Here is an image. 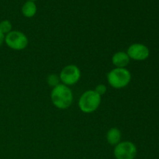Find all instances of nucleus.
I'll list each match as a JSON object with an SVG mask.
<instances>
[{"instance_id": "1", "label": "nucleus", "mask_w": 159, "mask_h": 159, "mask_svg": "<svg viewBox=\"0 0 159 159\" xmlns=\"http://www.w3.org/2000/svg\"><path fill=\"white\" fill-rule=\"evenodd\" d=\"M51 98L54 107L60 110H65L72 104L73 93L69 87L60 83L53 88Z\"/></svg>"}, {"instance_id": "2", "label": "nucleus", "mask_w": 159, "mask_h": 159, "mask_svg": "<svg viewBox=\"0 0 159 159\" xmlns=\"http://www.w3.org/2000/svg\"><path fill=\"white\" fill-rule=\"evenodd\" d=\"M131 81V74L126 68H115L107 74V82L113 89L125 88Z\"/></svg>"}, {"instance_id": "3", "label": "nucleus", "mask_w": 159, "mask_h": 159, "mask_svg": "<svg viewBox=\"0 0 159 159\" xmlns=\"http://www.w3.org/2000/svg\"><path fill=\"white\" fill-rule=\"evenodd\" d=\"M101 103V96L95 90L85 91L79 100V107L85 113H92L96 111Z\"/></svg>"}, {"instance_id": "4", "label": "nucleus", "mask_w": 159, "mask_h": 159, "mask_svg": "<svg viewBox=\"0 0 159 159\" xmlns=\"http://www.w3.org/2000/svg\"><path fill=\"white\" fill-rule=\"evenodd\" d=\"M4 42L10 49L22 51L27 47L29 40L26 34L21 31L12 30L5 35Z\"/></svg>"}, {"instance_id": "5", "label": "nucleus", "mask_w": 159, "mask_h": 159, "mask_svg": "<svg viewBox=\"0 0 159 159\" xmlns=\"http://www.w3.org/2000/svg\"><path fill=\"white\" fill-rule=\"evenodd\" d=\"M138 149L131 141H120L116 144L113 150L116 159H134L137 156Z\"/></svg>"}, {"instance_id": "6", "label": "nucleus", "mask_w": 159, "mask_h": 159, "mask_svg": "<svg viewBox=\"0 0 159 159\" xmlns=\"http://www.w3.org/2000/svg\"><path fill=\"white\" fill-rule=\"evenodd\" d=\"M60 80L62 84L67 85H73L77 83L81 78V71L75 65H69L64 67L60 73Z\"/></svg>"}, {"instance_id": "7", "label": "nucleus", "mask_w": 159, "mask_h": 159, "mask_svg": "<svg viewBox=\"0 0 159 159\" xmlns=\"http://www.w3.org/2000/svg\"><path fill=\"white\" fill-rule=\"evenodd\" d=\"M130 59L135 61H144L150 55V51L146 45L140 43H135L130 45L127 51Z\"/></svg>"}, {"instance_id": "8", "label": "nucleus", "mask_w": 159, "mask_h": 159, "mask_svg": "<svg viewBox=\"0 0 159 159\" xmlns=\"http://www.w3.org/2000/svg\"><path fill=\"white\" fill-rule=\"evenodd\" d=\"M130 59L127 52L124 51H118L112 57V62L116 68H126L130 64Z\"/></svg>"}, {"instance_id": "9", "label": "nucleus", "mask_w": 159, "mask_h": 159, "mask_svg": "<svg viewBox=\"0 0 159 159\" xmlns=\"http://www.w3.org/2000/svg\"><path fill=\"white\" fill-rule=\"evenodd\" d=\"M107 141L110 145L116 146L121 141V131L117 127H112L107 133Z\"/></svg>"}, {"instance_id": "10", "label": "nucleus", "mask_w": 159, "mask_h": 159, "mask_svg": "<svg viewBox=\"0 0 159 159\" xmlns=\"http://www.w3.org/2000/svg\"><path fill=\"white\" fill-rule=\"evenodd\" d=\"M37 8L35 2L32 1H26L22 6V14L26 18H31L37 13Z\"/></svg>"}, {"instance_id": "11", "label": "nucleus", "mask_w": 159, "mask_h": 159, "mask_svg": "<svg viewBox=\"0 0 159 159\" xmlns=\"http://www.w3.org/2000/svg\"><path fill=\"white\" fill-rule=\"evenodd\" d=\"M12 23L9 20H4L0 22V31L4 35L9 34V32L12 31Z\"/></svg>"}, {"instance_id": "12", "label": "nucleus", "mask_w": 159, "mask_h": 159, "mask_svg": "<svg viewBox=\"0 0 159 159\" xmlns=\"http://www.w3.org/2000/svg\"><path fill=\"white\" fill-rule=\"evenodd\" d=\"M60 77L56 74H51L47 78V82L50 86L54 88L60 84Z\"/></svg>"}, {"instance_id": "13", "label": "nucleus", "mask_w": 159, "mask_h": 159, "mask_svg": "<svg viewBox=\"0 0 159 159\" xmlns=\"http://www.w3.org/2000/svg\"><path fill=\"white\" fill-rule=\"evenodd\" d=\"M95 92L97 93L99 96H102V95L105 94L107 91V88L105 85L103 84H99V85H96V89H95Z\"/></svg>"}, {"instance_id": "14", "label": "nucleus", "mask_w": 159, "mask_h": 159, "mask_svg": "<svg viewBox=\"0 0 159 159\" xmlns=\"http://www.w3.org/2000/svg\"><path fill=\"white\" fill-rule=\"evenodd\" d=\"M4 40H5V35L1 32V31H0V47L2 45L3 42H4Z\"/></svg>"}, {"instance_id": "15", "label": "nucleus", "mask_w": 159, "mask_h": 159, "mask_svg": "<svg viewBox=\"0 0 159 159\" xmlns=\"http://www.w3.org/2000/svg\"><path fill=\"white\" fill-rule=\"evenodd\" d=\"M27 1H32V2H35V1H37V0H27Z\"/></svg>"}]
</instances>
